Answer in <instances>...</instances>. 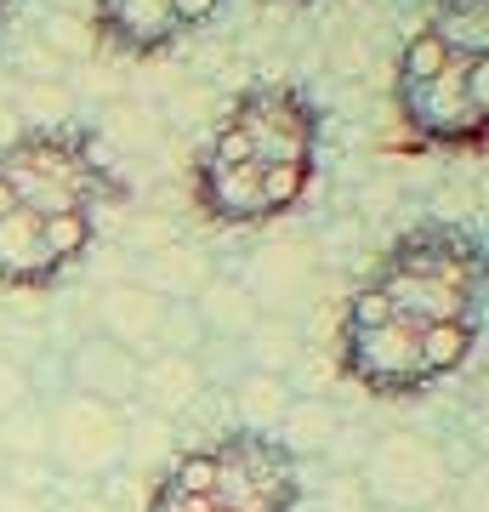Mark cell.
I'll return each instance as SVG.
<instances>
[{"instance_id": "ac0fdd59", "label": "cell", "mask_w": 489, "mask_h": 512, "mask_svg": "<svg viewBox=\"0 0 489 512\" xmlns=\"http://www.w3.org/2000/svg\"><path fill=\"white\" fill-rule=\"evenodd\" d=\"M0 512H46V501H40V495L12 490V484H0Z\"/></svg>"}, {"instance_id": "9a60e30c", "label": "cell", "mask_w": 489, "mask_h": 512, "mask_svg": "<svg viewBox=\"0 0 489 512\" xmlns=\"http://www.w3.org/2000/svg\"><path fill=\"white\" fill-rule=\"evenodd\" d=\"M0 450H6V467L46 461V399H29L23 410L0 421Z\"/></svg>"}, {"instance_id": "7c38bea8", "label": "cell", "mask_w": 489, "mask_h": 512, "mask_svg": "<svg viewBox=\"0 0 489 512\" xmlns=\"http://www.w3.org/2000/svg\"><path fill=\"white\" fill-rule=\"evenodd\" d=\"M290 376H262V370H239L228 382V410H234V427L245 433H273L279 416L290 410Z\"/></svg>"}, {"instance_id": "8fae6325", "label": "cell", "mask_w": 489, "mask_h": 512, "mask_svg": "<svg viewBox=\"0 0 489 512\" xmlns=\"http://www.w3.org/2000/svg\"><path fill=\"white\" fill-rule=\"evenodd\" d=\"M205 399V370L194 353H148L143 370H137V410L143 416H160L177 427L194 404Z\"/></svg>"}, {"instance_id": "52a82bcc", "label": "cell", "mask_w": 489, "mask_h": 512, "mask_svg": "<svg viewBox=\"0 0 489 512\" xmlns=\"http://www.w3.org/2000/svg\"><path fill=\"white\" fill-rule=\"evenodd\" d=\"M353 478H359L364 501L381 512H427L450 495V461H444L438 439H427L416 427L376 433L364 444Z\"/></svg>"}, {"instance_id": "8992f818", "label": "cell", "mask_w": 489, "mask_h": 512, "mask_svg": "<svg viewBox=\"0 0 489 512\" xmlns=\"http://www.w3.org/2000/svg\"><path fill=\"white\" fill-rule=\"evenodd\" d=\"M131 456V410L86 393H52L46 399V467L69 484H109L126 473Z\"/></svg>"}, {"instance_id": "ffe728a7", "label": "cell", "mask_w": 489, "mask_h": 512, "mask_svg": "<svg viewBox=\"0 0 489 512\" xmlns=\"http://www.w3.org/2000/svg\"><path fill=\"white\" fill-rule=\"evenodd\" d=\"M12 12H18V0H0V35H6V23H12Z\"/></svg>"}, {"instance_id": "4fadbf2b", "label": "cell", "mask_w": 489, "mask_h": 512, "mask_svg": "<svg viewBox=\"0 0 489 512\" xmlns=\"http://www.w3.org/2000/svg\"><path fill=\"white\" fill-rule=\"evenodd\" d=\"M336 427H342V416L330 410V399H290V410L279 416V427H273V439L285 444L296 461H308V456H325L330 439H336Z\"/></svg>"}, {"instance_id": "9c48e42d", "label": "cell", "mask_w": 489, "mask_h": 512, "mask_svg": "<svg viewBox=\"0 0 489 512\" xmlns=\"http://www.w3.org/2000/svg\"><path fill=\"white\" fill-rule=\"evenodd\" d=\"M97 336H109L120 342L126 353L148 359V353H188L177 342V325H171V313L154 291H137V285H120V291L103 296V308H97Z\"/></svg>"}, {"instance_id": "e0dca14e", "label": "cell", "mask_w": 489, "mask_h": 512, "mask_svg": "<svg viewBox=\"0 0 489 512\" xmlns=\"http://www.w3.org/2000/svg\"><path fill=\"white\" fill-rule=\"evenodd\" d=\"M29 399H40V393H35V376H29V365H23L18 353L0 348V421L12 416V410H23Z\"/></svg>"}, {"instance_id": "30bf717a", "label": "cell", "mask_w": 489, "mask_h": 512, "mask_svg": "<svg viewBox=\"0 0 489 512\" xmlns=\"http://www.w3.org/2000/svg\"><path fill=\"white\" fill-rule=\"evenodd\" d=\"M137 370H143L137 353H126L120 342H109V336H86V342L63 359V393H86V399L131 410V399H137Z\"/></svg>"}, {"instance_id": "277c9868", "label": "cell", "mask_w": 489, "mask_h": 512, "mask_svg": "<svg viewBox=\"0 0 489 512\" xmlns=\"http://www.w3.org/2000/svg\"><path fill=\"white\" fill-rule=\"evenodd\" d=\"M393 109L416 148H478L489 109V0H433L393 63Z\"/></svg>"}, {"instance_id": "6da1fadb", "label": "cell", "mask_w": 489, "mask_h": 512, "mask_svg": "<svg viewBox=\"0 0 489 512\" xmlns=\"http://www.w3.org/2000/svg\"><path fill=\"white\" fill-rule=\"evenodd\" d=\"M484 342V239L467 222L399 234L347 296L336 370L370 399H421Z\"/></svg>"}, {"instance_id": "603a6c76", "label": "cell", "mask_w": 489, "mask_h": 512, "mask_svg": "<svg viewBox=\"0 0 489 512\" xmlns=\"http://www.w3.org/2000/svg\"><path fill=\"white\" fill-rule=\"evenodd\" d=\"M370 512H381V507H370Z\"/></svg>"}, {"instance_id": "2e32d148", "label": "cell", "mask_w": 489, "mask_h": 512, "mask_svg": "<svg viewBox=\"0 0 489 512\" xmlns=\"http://www.w3.org/2000/svg\"><path fill=\"white\" fill-rule=\"evenodd\" d=\"M251 325H256V313H251V296H245V291L234 296L228 285H222V291L205 296V308H200V330L211 336V342H222V348H239Z\"/></svg>"}, {"instance_id": "7a4b0ae2", "label": "cell", "mask_w": 489, "mask_h": 512, "mask_svg": "<svg viewBox=\"0 0 489 512\" xmlns=\"http://www.w3.org/2000/svg\"><path fill=\"white\" fill-rule=\"evenodd\" d=\"M126 177L80 120L0 143V291H52L80 268Z\"/></svg>"}, {"instance_id": "ba28073f", "label": "cell", "mask_w": 489, "mask_h": 512, "mask_svg": "<svg viewBox=\"0 0 489 512\" xmlns=\"http://www.w3.org/2000/svg\"><path fill=\"white\" fill-rule=\"evenodd\" d=\"M222 0H91V29L120 57H160L205 29Z\"/></svg>"}, {"instance_id": "5b68a950", "label": "cell", "mask_w": 489, "mask_h": 512, "mask_svg": "<svg viewBox=\"0 0 489 512\" xmlns=\"http://www.w3.org/2000/svg\"><path fill=\"white\" fill-rule=\"evenodd\" d=\"M308 461H296L273 433L217 427L148 478L137 512H302Z\"/></svg>"}, {"instance_id": "3957f363", "label": "cell", "mask_w": 489, "mask_h": 512, "mask_svg": "<svg viewBox=\"0 0 489 512\" xmlns=\"http://www.w3.org/2000/svg\"><path fill=\"white\" fill-rule=\"evenodd\" d=\"M325 109L290 80H256L217 114L188 165L194 205L211 228H268L302 205L319 177Z\"/></svg>"}, {"instance_id": "44dd1931", "label": "cell", "mask_w": 489, "mask_h": 512, "mask_svg": "<svg viewBox=\"0 0 489 512\" xmlns=\"http://www.w3.org/2000/svg\"><path fill=\"white\" fill-rule=\"evenodd\" d=\"M268 6H313V0H268Z\"/></svg>"}, {"instance_id": "5bb4252c", "label": "cell", "mask_w": 489, "mask_h": 512, "mask_svg": "<svg viewBox=\"0 0 489 512\" xmlns=\"http://www.w3.org/2000/svg\"><path fill=\"white\" fill-rule=\"evenodd\" d=\"M239 348H245L239 353L245 370H262V376H285V370L296 365V336H290V325H279V319H256Z\"/></svg>"}, {"instance_id": "d6986e66", "label": "cell", "mask_w": 489, "mask_h": 512, "mask_svg": "<svg viewBox=\"0 0 489 512\" xmlns=\"http://www.w3.org/2000/svg\"><path fill=\"white\" fill-rule=\"evenodd\" d=\"M46 512H114L103 495H69V501H46Z\"/></svg>"}, {"instance_id": "7402d4cb", "label": "cell", "mask_w": 489, "mask_h": 512, "mask_svg": "<svg viewBox=\"0 0 489 512\" xmlns=\"http://www.w3.org/2000/svg\"><path fill=\"white\" fill-rule=\"evenodd\" d=\"M0 484H6V450H0Z\"/></svg>"}]
</instances>
